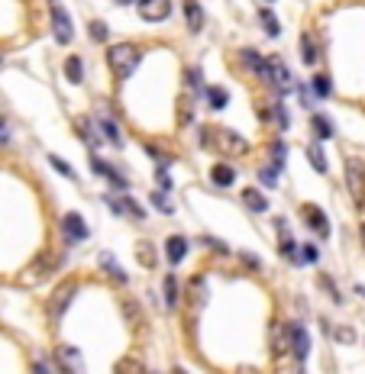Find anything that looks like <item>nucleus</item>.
<instances>
[{"instance_id": "1", "label": "nucleus", "mask_w": 365, "mask_h": 374, "mask_svg": "<svg viewBox=\"0 0 365 374\" xmlns=\"http://www.w3.org/2000/svg\"><path fill=\"white\" fill-rule=\"evenodd\" d=\"M204 139H201V145H214V149H220L223 155H246L249 152V142L243 139V136H236V132H230V129H204L201 132Z\"/></svg>"}, {"instance_id": "2", "label": "nucleus", "mask_w": 365, "mask_h": 374, "mask_svg": "<svg viewBox=\"0 0 365 374\" xmlns=\"http://www.w3.org/2000/svg\"><path fill=\"white\" fill-rule=\"evenodd\" d=\"M107 65H110V71H113V75L123 81V78H129V71L140 65V49H136V45H129V43L110 45Z\"/></svg>"}, {"instance_id": "3", "label": "nucleus", "mask_w": 365, "mask_h": 374, "mask_svg": "<svg viewBox=\"0 0 365 374\" xmlns=\"http://www.w3.org/2000/svg\"><path fill=\"white\" fill-rule=\"evenodd\" d=\"M256 75L262 78L269 87H278V91H288V87H291V71L285 68V62H281V58H265Z\"/></svg>"}, {"instance_id": "4", "label": "nucleus", "mask_w": 365, "mask_h": 374, "mask_svg": "<svg viewBox=\"0 0 365 374\" xmlns=\"http://www.w3.org/2000/svg\"><path fill=\"white\" fill-rule=\"evenodd\" d=\"M49 16H52L55 43L68 45V43H71V36H75V26H71V20H68V13H65V7L58 3V0H52V3H49Z\"/></svg>"}, {"instance_id": "5", "label": "nucleus", "mask_w": 365, "mask_h": 374, "mask_svg": "<svg viewBox=\"0 0 365 374\" xmlns=\"http://www.w3.org/2000/svg\"><path fill=\"white\" fill-rule=\"evenodd\" d=\"M285 345L294 352L298 362L307 358V352H311V339H307V329H304L301 323H288V326H285Z\"/></svg>"}, {"instance_id": "6", "label": "nucleus", "mask_w": 365, "mask_h": 374, "mask_svg": "<svg viewBox=\"0 0 365 374\" xmlns=\"http://www.w3.org/2000/svg\"><path fill=\"white\" fill-rule=\"evenodd\" d=\"M78 290V281H65V284H58V288L52 290V300H49V316L52 320H62V313L68 310V303H71V297H75Z\"/></svg>"}, {"instance_id": "7", "label": "nucleus", "mask_w": 365, "mask_h": 374, "mask_svg": "<svg viewBox=\"0 0 365 374\" xmlns=\"http://www.w3.org/2000/svg\"><path fill=\"white\" fill-rule=\"evenodd\" d=\"M55 362H58L62 374H87L85 371V355L78 352L75 345H58V349H55Z\"/></svg>"}, {"instance_id": "8", "label": "nucleus", "mask_w": 365, "mask_h": 374, "mask_svg": "<svg viewBox=\"0 0 365 374\" xmlns=\"http://www.w3.org/2000/svg\"><path fill=\"white\" fill-rule=\"evenodd\" d=\"M172 13V0H140V16L149 23H162L168 20Z\"/></svg>"}, {"instance_id": "9", "label": "nucleus", "mask_w": 365, "mask_h": 374, "mask_svg": "<svg viewBox=\"0 0 365 374\" xmlns=\"http://www.w3.org/2000/svg\"><path fill=\"white\" fill-rule=\"evenodd\" d=\"M62 229H65V239H68V242H85L87 235H91L87 223L81 220V213H65Z\"/></svg>"}, {"instance_id": "10", "label": "nucleus", "mask_w": 365, "mask_h": 374, "mask_svg": "<svg viewBox=\"0 0 365 374\" xmlns=\"http://www.w3.org/2000/svg\"><path fill=\"white\" fill-rule=\"evenodd\" d=\"M346 181H349V194H353L355 200H362V187H365L362 161H355V159L346 161Z\"/></svg>"}, {"instance_id": "11", "label": "nucleus", "mask_w": 365, "mask_h": 374, "mask_svg": "<svg viewBox=\"0 0 365 374\" xmlns=\"http://www.w3.org/2000/svg\"><path fill=\"white\" fill-rule=\"evenodd\" d=\"M304 223L311 226V229L320 235V239H327V235H330V223H327V216H323L320 207H304Z\"/></svg>"}, {"instance_id": "12", "label": "nucleus", "mask_w": 365, "mask_h": 374, "mask_svg": "<svg viewBox=\"0 0 365 374\" xmlns=\"http://www.w3.org/2000/svg\"><path fill=\"white\" fill-rule=\"evenodd\" d=\"M107 203L117 210L120 216H133V220H146V213H142V207L133 197H123V200H117V197H107Z\"/></svg>"}, {"instance_id": "13", "label": "nucleus", "mask_w": 365, "mask_h": 374, "mask_svg": "<svg viewBox=\"0 0 365 374\" xmlns=\"http://www.w3.org/2000/svg\"><path fill=\"white\" fill-rule=\"evenodd\" d=\"M91 172H94V174H104V178H107V181L113 184L117 191H126V181H123V174H120V172H113V168H110L107 161L91 159Z\"/></svg>"}, {"instance_id": "14", "label": "nucleus", "mask_w": 365, "mask_h": 374, "mask_svg": "<svg viewBox=\"0 0 365 374\" xmlns=\"http://www.w3.org/2000/svg\"><path fill=\"white\" fill-rule=\"evenodd\" d=\"M165 252H168V261H172V265H181V258L188 255V239H184V235H168Z\"/></svg>"}, {"instance_id": "15", "label": "nucleus", "mask_w": 365, "mask_h": 374, "mask_svg": "<svg viewBox=\"0 0 365 374\" xmlns=\"http://www.w3.org/2000/svg\"><path fill=\"white\" fill-rule=\"evenodd\" d=\"M184 16H188V30L191 32H201V26H204V10H201V3L197 0H184Z\"/></svg>"}, {"instance_id": "16", "label": "nucleus", "mask_w": 365, "mask_h": 374, "mask_svg": "<svg viewBox=\"0 0 365 374\" xmlns=\"http://www.w3.org/2000/svg\"><path fill=\"white\" fill-rule=\"evenodd\" d=\"M210 178H214L217 187H233V181H236V172H233L226 161H220V165H214V168H210Z\"/></svg>"}, {"instance_id": "17", "label": "nucleus", "mask_w": 365, "mask_h": 374, "mask_svg": "<svg viewBox=\"0 0 365 374\" xmlns=\"http://www.w3.org/2000/svg\"><path fill=\"white\" fill-rule=\"evenodd\" d=\"M243 203H246L252 213H265V210H269V200H265L256 187H246V191H243Z\"/></svg>"}, {"instance_id": "18", "label": "nucleus", "mask_w": 365, "mask_h": 374, "mask_svg": "<svg viewBox=\"0 0 365 374\" xmlns=\"http://www.w3.org/2000/svg\"><path fill=\"white\" fill-rule=\"evenodd\" d=\"M65 78H68L71 84H81V78H85V62H81L78 55H71V58L65 62Z\"/></svg>"}, {"instance_id": "19", "label": "nucleus", "mask_w": 365, "mask_h": 374, "mask_svg": "<svg viewBox=\"0 0 365 374\" xmlns=\"http://www.w3.org/2000/svg\"><path fill=\"white\" fill-rule=\"evenodd\" d=\"M311 126H313V132H317V139H333V126H330V119L323 117V113H313Z\"/></svg>"}, {"instance_id": "20", "label": "nucleus", "mask_w": 365, "mask_h": 374, "mask_svg": "<svg viewBox=\"0 0 365 374\" xmlns=\"http://www.w3.org/2000/svg\"><path fill=\"white\" fill-rule=\"evenodd\" d=\"M100 132H104V139L110 142V145H123V136H120V129H117V123L113 119H100Z\"/></svg>"}, {"instance_id": "21", "label": "nucleus", "mask_w": 365, "mask_h": 374, "mask_svg": "<svg viewBox=\"0 0 365 374\" xmlns=\"http://www.w3.org/2000/svg\"><path fill=\"white\" fill-rule=\"evenodd\" d=\"M301 58L307 65L317 62V43L311 39V32H304V36H301Z\"/></svg>"}, {"instance_id": "22", "label": "nucleus", "mask_w": 365, "mask_h": 374, "mask_svg": "<svg viewBox=\"0 0 365 374\" xmlns=\"http://www.w3.org/2000/svg\"><path fill=\"white\" fill-rule=\"evenodd\" d=\"M100 265L107 268V271H110V278H113V281H120V284L126 281V271H123V268L117 265V258H113V255H100Z\"/></svg>"}, {"instance_id": "23", "label": "nucleus", "mask_w": 365, "mask_h": 374, "mask_svg": "<svg viewBox=\"0 0 365 374\" xmlns=\"http://www.w3.org/2000/svg\"><path fill=\"white\" fill-rule=\"evenodd\" d=\"M207 104H210V110H223L226 107V91L223 87H207Z\"/></svg>"}, {"instance_id": "24", "label": "nucleus", "mask_w": 365, "mask_h": 374, "mask_svg": "<svg viewBox=\"0 0 365 374\" xmlns=\"http://www.w3.org/2000/svg\"><path fill=\"white\" fill-rule=\"evenodd\" d=\"M307 159H311V165L313 168H317V172H327V159H323V149L320 145H317V142H313V145H307Z\"/></svg>"}, {"instance_id": "25", "label": "nucleus", "mask_w": 365, "mask_h": 374, "mask_svg": "<svg viewBox=\"0 0 365 374\" xmlns=\"http://www.w3.org/2000/svg\"><path fill=\"white\" fill-rule=\"evenodd\" d=\"M165 303H168V307H178V281L172 278V274H168V278H165Z\"/></svg>"}, {"instance_id": "26", "label": "nucleus", "mask_w": 365, "mask_h": 374, "mask_svg": "<svg viewBox=\"0 0 365 374\" xmlns=\"http://www.w3.org/2000/svg\"><path fill=\"white\" fill-rule=\"evenodd\" d=\"M285 159H288L285 142H275V145H272V168H275V172H278V168H285Z\"/></svg>"}, {"instance_id": "27", "label": "nucleus", "mask_w": 365, "mask_h": 374, "mask_svg": "<svg viewBox=\"0 0 365 374\" xmlns=\"http://www.w3.org/2000/svg\"><path fill=\"white\" fill-rule=\"evenodd\" d=\"M258 20H262V26H265L269 36H278V32H281V26H278V20L272 16V10H258Z\"/></svg>"}, {"instance_id": "28", "label": "nucleus", "mask_w": 365, "mask_h": 374, "mask_svg": "<svg viewBox=\"0 0 365 374\" xmlns=\"http://www.w3.org/2000/svg\"><path fill=\"white\" fill-rule=\"evenodd\" d=\"M136 255H140V265H146V268L155 265V252H152L149 242H140V246H136Z\"/></svg>"}, {"instance_id": "29", "label": "nucleus", "mask_w": 365, "mask_h": 374, "mask_svg": "<svg viewBox=\"0 0 365 374\" xmlns=\"http://www.w3.org/2000/svg\"><path fill=\"white\" fill-rule=\"evenodd\" d=\"M311 84H313V94H317V97H330V91H333V87H330V78H327V75H317Z\"/></svg>"}, {"instance_id": "30", "label": "nucleus", "mask_w": 365, "mask_h": 374, "mask_svg": "<svg viewBox=\"0 0 365 374\" xmlns=\"http://www.w3.org/2000/svg\"><path fill=\"white\" fill-rule=\"evenodd\" d=\"M262 62H265V58H262L258 52H252V49H243V65H246V68L258 71V68H262Z\"/></svg>"}, {"instance_id": "31", "label": "nucleus", "mask_w": 365, "mask_h": 374, "mask_svg": "<svg viewBox=\"0 0 365 374\" xmlns=\"http://www.w3.org/2000/svg\"><path fill=\"white\" fill-rule=\"evenodd\" d=\"M117 374H142V364L136 358H126V362L117 364Z\"/></svg>"}, {"instance_id": "32", "label": "nucleus", "mask_w": 365, "mask_h": 374, "mask_svg": "<svg viewBox=\"0 0 365 374\" xmlns=\"http://www.w3.org/2000/svg\"><path fill=\"white\" fill-rule=\"evenodd\" d=\"M78 129H81V139H85L87 145H97V136H94V129H91L87 119H78Z\"/></svg>"}, {"instance_id": "33", "label": "nucleus", "mask_w": 365, "mask_h": 374, "mask_svg": "<svg viewBox=\"0 0 365 374\" xmlns=\"http://www.w3.org/2000/svg\"><path fill=\"white\" fill-rule=\"evenodd\" d=\"M91 39H94V43H104V39H107V23H100V20L91 23Z\"/></svg>"}, {"instance_id": "34", "label": "nucleus", "mask_w": 365, "mask_h": 374, "mask_svg": "<svg viewBox=\"0 0 365 374\" xmlns=\"http://www.w3.org/2000/svg\"><path fill=\"white\" fill-rule=\"evenodd\" d=\"M152 203H155V207H159L162 213H172V203H168V197H165V191L152 194Z\"/></svg>"}, {"instance_id": "35", "label": "nucleus", "mask_w": 365, "mask_h": 374, "mask_svg": "<svg viewBox=\"0 0 365 374\" xmlns=\"http://www.w3.org/2000/svg\"><path fill=\"white\" fill-rule=\"evenodd\" d=\"M49 161H52V165H55V172H62L65 178H75V172L68 168V161H65V159H58V155H52V159H49Z\"/></svg>"}, {"instance_id": "36", "label": "nucleus", "mask_w": 365, "mask_h": 374, "mask_svg": "<svg viewBox=\"0 0 365 374\" xmlns=\"http://www.w3.org/2000/svg\"><path fill=\"white\" fill-rule=\"evenodd\" d=\"M188 87H201V71H197V68L188 71Z\"/></svg>"}, {"instance_id": "37", "label": "nucleus", "mask_w": 365, "mask_h": 374, "mask_svg": "<svg viewBox=\"0 0 365 374\" xmlns=\"http://www.w3.org/2000/svg\"><path fill=\"white\" fill-rule=\"evenodd\" d=\"M301 258H304V261H317V248H313V246H304Z\"/></svg>"}, {"instance_id": "38", "label": "nucleus", "mask_w": 365, "mask_h": 374, "mask_svg": "<svg viewBox=\"0 0 365 374\" xmlns=\"http://www.w3.org/2000/svg\"><path fill=\"white\" fill-rule=\"evenodd\" d=\"M32 374H52V368H49L45 362H36L32 364Z\"/></svg>"}, {"instance_id": "39", "label": "nucleus", "mask_w": 365, "mask_h": 374, "mask_svg": "<svg viewBox=\"0 0 365 374\" xmlns=\"http://www.w3.org/2000/svg\"><path fill=\"white\" fill-rule=\"evenodd\" d=\"M243 261H246L249 268H258V265H262V261H258V258H252V255H243Z\"/></svg>"}, {"instance_id": "40", "label": "nucleus", "mask_w": 365, "mask_h": 374, "mask_svg": "<svg viewBox=\"0 0 365 374\" xmlns=\"http://www.w3.org/2000/svg\"><path fill=\"white\" fill-rule=\"evenodd\" d=\"M7 139H10V136H7V123L0 119V142H7Z\"/></svg>"}, {"instance_id": "41", "label": "nucleus", "mask_w": 365, "mask_h": 374, "mask_svg": "<svg viewBox=\"0 0 365 374\" xmlns=\"http://www.w3.org/2000/svg\"><path fill=\"white\" fill-rule=\"evenodd\" d=\"M117 3H123V7H129V3H136V0H117Z\"/></svg>"}, {"instance_id": "42", "label": "nucleus", "mask_w": 365, "mask_h": 374, "mask_svg": "<svg viewBox=\"0 0 365 374\" xmlns=\"http://www.w3.org/2000/svg\"><path fill=\"white\" fill-rule=\"evenodd\" d=\"M172 374H188V371H184V368H175V371Z\"/></svg>"}, {"instance_id": "43", "label": "nucleus", "mask_w": 365, "mask_h": 374, "mask_svg": "<svg viewBox=\"0 0 365 374\" xmlns=\"http://www.w3.org/2000/svg\"><path fill=\"white\" fill-rule=\"evenodd\" d=\"M362 246H365V223H362Z\"/></svg>"}]
</instances>
